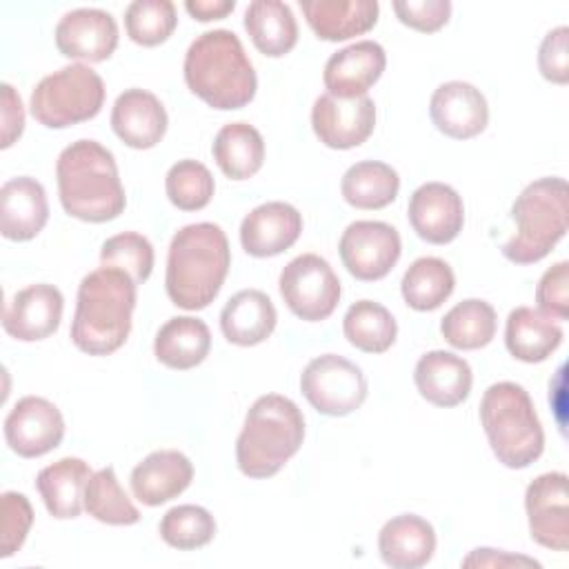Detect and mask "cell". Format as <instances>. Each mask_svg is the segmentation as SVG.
<instances>
[{
    "instance_id": "6da1fadb",
    "label": "cell",
    "mask_w": 569,
    "mask_h": 569,
    "mask_svg": "<svg viewBox=\"0 0 569 569\" xmlns=\"http://www.w3.org/2000/svg\"><path fill=\"white\" fill-rule=\"evenodd\" d=\"M62 209L82 222L116 220L127 204L113 153L96 140H76L56 160Z\"/></svg>"
},
{
    "instance_id": "7a4b0ae2",
    "label": "cell",
    "mask_w": 569,
    "mask_h": 569,
    "mask_svg": "<svg viewBox=\"0 0 569 569\" xmlns=\"http://www.w3.org/2000/svg\"><path fill=\"white\" fill-rule=\"evenodd\" d=\"M138 284L129 273L113 267L89 271L76 296L71 322V342L89 356H109L118 351L131 331Z\"/></svg>"
},
{
    "instance_id": "3957f363",
    "label": "cell",
    "mask_w": 569,
    "mask_h": 569,
    "mask_svg": "<svg viewBox=\"0 0 569 569\" xmlns=\"http://www.w3.org/2000/svg\"><path fill=\"white\" fill-rule=\"evenodd\" d=\"M229 267V240L218 224L196 222L178 229L167 253L169 300L187 311L204 309L220 293Z\"/></svg>"
},
{
    "instance_id": "277c9868",
    "label": "cell",
    "mask_w": 569,
    "mask_h": 569,
    "mask_svg": "<svg viewBox=\"0 0 569 569\" xmlns=\"http://www.w3.org/2000/svg\"><path fill=\"white\" fill-rule=\"evenodd\" d=\"M182 71L189 91L220 111L247 107L258 89L253 64L229 29L200 33L184 53Z\"/></svg>"
},
{
    "instance_id": "5b68a950",
    "label": "cell",
    "mask_w": 569,
    "mask_h": 569,
    "mask_svg": "<svg viewBox=\"0 0 569 569\" xmlns=\"http://www.w3.org/2000/svg\"><path fill=\"white\" fill-rule=\"evenodd\" d=\"M302 440L305 418L298 405L280 393L260 396L236 440L238 469L249 478H271L298 453Z\"/></svg>"
},
{
    "instance_id": "8992f818",
    "label": "cell",
    "mask_w": 569,
    "mask_h": 569,
    "mask_svg": "<svg viewBox=\"0 0 569 569\" xmlns=\"http://www.w3.org/2000/svg\"><path fill=\"white\" fill-rule=\"evenodd\" d=\"M480 422L498 462L525 469L542 456L545 431L522 385L493 382L480 400Z\"/></svg>"
},
{
    "instance_id": "52a82bcc",
    "label": "cell",
    "mask_w": 569,
    "mask_h": 569,
    "mask_svg": "<svg viewBox=\"0 0 569 569\" xmlns=\"http://www.w3.org/2000/svg\"><path fill=\"white\" fill-rule=\"evenodd\" d=\"M511 220L516 233L502 244V256L516 264L540 262L567 233V180L551 176L529 182L511 207Z\"/></svg>"
},
{
    "instance_id": "ba28073f",
    "label": "cell",
    "mask_w": 569,
    "mask_h": 569,
    "mask_svg": "<svg viewBox=\"0 0 569 569\" xmlns=\"http://www.w3.org/2000/svg\"><path fill=\"white\" fill-rule=\"evenodd\" d=\"M104 82L84 62H71L44 76L31 91V116L47 129H64L100 113Z\"/></svg>"
},
{
    "instance_id": "9c48e42d",
    "label": "cell",
    "mask_w": 569,
    "mask_h": 569,
    "mask_svg": "<svg viewBox=\"0 0 569 569\" xmlns=\"http://www.w3.org/2000/svg\"><path fill=\"white\" fill-rule=\"evenodd\" d=\"M300 391L322 416H349L367 398L369 385L362 369L336 353H325L307 362L300 373Z\"/></svg>"
},
{
    "instance_id": "30bf717a",
    "label": "cell",
    "mask_w": 569,
    "mask_h": 569,
    "mask_svg": "<svg viewBox=\"0 0 569 569\" xmlns=\"http://www.w3.org/2000/svg\"><path fill=\"white\" fill-rule=\"evenodd\" d=\"M278 287L289 311L307 322L327 320L342 296L333 267L318 253H302L287 262Z\"/></svg>"
},
{
    "instance_id": "8fae6325",
    "label": "cell",
    "mask_w": 569,
    "mask_h": 569,
    "mask_svg": "<svg viewBox=\"0 0 569 569\" xmlns=\"http://www.w3.org/2000/svg\"><path fill=\"white\" fill-rule=\"evenodd\" d=\"M400 251V233L380 220L351 222L338 242V253L345 269L362 282L385 278L396 267Z\"/></svg>"
},
{
    "instance_id": "7c38bea8",
    "label": "cell",
    "mask_w": 569,
    "mask_h": 569,
    "mask_svg": "<svg viewBox=\"0 0 569 569\" xmlns=\"http://www.w3.org/2000/svg\"><path fill=\"white\" fill-rule=\"evenodd\" d=\"M64 438L60 409L42 396H24L4 418V440L20 458H40Z\"/></svg>"
},
{
    "instance_id": "4fadbf2b",
    "label": "cell",
    "mask_w": 569,
    "mask_h": 569,
    "mask_svg": "<svg viewBox=\"0 0 569 569\" xmlns=\"http://www.w3.org/2000/svg\"><path fill=\"white\" fill-rule=\"evenodd\" d=\"M525 509L531 538L551 551L569 547V500L567 476L549 471L533 478L525 491Z\"/></svg>"
},
{
    "instance_id": "5bb4252c",
    "label": "cell",
    "mask_w": 569,
    "mask_h": 569,
    "mask_svg": "<svg viewBox=\"0 0 569 569\" xmlns=\"http://www.w3.org/2000/svg\"><path fill=\"white\" fill-rule=\"evenodd\" d=\"M311 127L329 149H353L369 140L376 127V104L369 96L342 100L329 93L316 98Z\"/></svg>"
},
{
    "instance_id": "9a60e30c",
    "label": "cell",
    "mask_w": 569,
    "mask_h": 569,
    "mask_svg": "<svg viewBox=\"0 0 569 569\" xmlns=\"http://www.w3.org/2000/svg\"><path fill=\"white\" fill-rule=\"evenodd\" d=\"M56 47L64 58L80 62H102L118 47V24L109 11L80 7L67 11L53 31Z\"/></svg>"
},
{
    "instance_id": "2e32d148",
    "label": "cell",
    "mask_w": 569,
    "mask_h": 569,
    "mask_svg": "<svg viewBox=\"0 0 569 569\" xmlns=\"http://www.w3.org/2000/svg\"><path fill=\"white\" fill-rule=\"evenodd\" d=\"M407 216L418 238L431 244H447L462 231L465 204L453 187L425 182L411 193Z\"/></svg>"
},
{
    "instance_id": "e0dca14e",
    "label": "cell",
    "mask_w": 569,
    "mask_h": 569,
    "mask_svg": "<svg viewBox=\"0 0 569 569\" xmlns=\"http://www.w3.org/2000/svg\"><path fill=\"white\" fill-rule=\"evenodd\" d=\"M64 298L58 287L38 282L20 289L2 313V329L20 342H38L60 327Z\"/></svg>"
},
{
    "instance_id": "ac0fdd59",
    "label": "cell",
    "mask_w": 569,
    "mask_h": 569,
    "mask_svg": "<svg viewBox=\"0 0 569 569\" xmlns=\"http://www.w3.org/2000/svg\"><path fill=\"white\" fill-rule=\"evenodd\" d=\"M429 116L440 133L453 140H469L487 129L489 107L478 87L465 80H449L433 91Z\"/></svg>"
},
{
    "instance_id": "d6986e66",
    "label": "cell",
    "mask_w": 569,
    "mask_h": 569,
    "mask_svg": "<svg viewBox=\"0 0 569 569\" xmlns=\"http://www.w3.org/2000/svg\"><path fill=\"white\" fill-rule=\"evenodd\" d=\"M387 67V53L382 44L373 40H358L338 49L325 64L322 82L329 96L351 100L367 96V91L380 80Z\"/></svg>"
},
{
    "instance_id": "ffe728a7",
    "label": "cell",
    "mask_w": 569,
    "mask_h": 569,
    "mask_svg": "<svg viewBox=\"0 0 569 569\" xmlns=\"http://www.w3.org/2000/svg\"><path fill=\"white\" fill-rule=\"evenodd\" d=\"M302 233L300 211L280 200H271L251 209L240 224V244L253 258H271L289 247Z\"/></svg>"
},
{
    "instance_id": "44dd1931",
    "label": "cell",
    "mask_w": 569,
    "mask_h": 569,
    "mask_svg": "<svg viewBox=\"0 0 569 569\" xmlns=\"http://www.w3.org/2000/svg\"><path fill=\"white\" fill-rule=\"evenodd\" d=\"M167 124L164 104L147 89H127L113 102L111 129L131 149L156 147L164 138Z\"/></svg>"
},
{
    "instance_id": "7402d4cb",
    "label": "cell",
    "mask_w": 569,
    "mask_h": 569,
    "mask_svg": "<svg viewBox=\"0 0 569 569\" xmlns=\"http://www.w3.org/2000/svg\"><path fill=\"white\" fill-rule=\"evenodd\" d=\"M193 480L191 460L178 449L151 451L131 471L133 498L147 507L164 505L178 498Z\"/></svg>"
},
{
    "instance_id": "603a6c76",
    "label": "cell",
    "mask_w": 569,
    "mask_h": 569,
    "mask_svg": "<svg viewBox=\"0 0 569 569\" xmlns=\"http://www.w3.org/2000/svg\"><path fill=\"white\" fill-rule=\"evenodd\" d=\"M49 220L44 187L31 176H18L0 187V233L13 242L33 240Z\"/></svg>"
},
{
    "instance_id": "cb8c5ba5",
    "label": "cell",
    "mask_w": 569,
    "mask_h": 569,
    "mask_svg": "<svg viewBox=\"0 0 569 569\" xmlns=\"http://www.w3.org/2000/svg\"><path fill=\"white\" fill-rule=\"evenodd\" d=\"M413 382L427 402L449 409L467 400L473 385V373L465 358L451 351L433 349L420 356L416 362Z\"/></svg>"
},
{
    "instance_id": "d4e9b609",
    "label": "cell",
    "mask_w": 569,
    "mask_h": 569,
    "mask_svg": "<svg viewBox=\"0 0 569 569\" xmlns=\"http://www.w3.org/2000/svg\"><path fill=\"white\" fill-rule=\"evenodd\" d=\"M378 551L382 562L391 569H420L436 551V531L425 518L400 513L382 525Z\"/></svg>"
},
{
    "instance_id": "484cf974",
    "label": "cell",
    "mask_w": 569,
    "mask_h": 569,
    "mask_svg": "<svg viewBox=\"0 0 569 569\" xmlns=\"http://www.w3.org/2000/svg\"><path fill=\"white\" fill-rule=\"evenodd\" d=\"M300 9L311 31L327 42L367 33L380 13L376 0H300Z\"/></svg>"
},
{
    "instance_id": "4316f807",
    "label": "cell",
    "mask_w": 569,
    "mask_h": 569,
    "mask_svg": "<svg viewBox=\"0 0 569 569\" xmlns=\"http://www.w3.org/2000/svg\"><path fill=\"white\" fill-rule=\"evenodd\" d=\"M278 322L271 298L260 289H242L233 293L220 311L222 336L238 347L264 342Z\"/></svg>"
},
{
    "instance_id": "83f0119b",
    "label": "cell",
    "mask_w": 569,
    "mask_h": 569,
    "mask_svg": "<svg viewBox=\"0 0 569 569\" xmlns=\"http://www.w3.org/2000/svg\"><path fill=\"white\" fill-rule=\"evenodd\" d=\"M91 469L82 458H60L36 476V489L49 511L58 520L78 518L84 509V487Z\"/></svg>"
},
{
    "instance_id": "f1b7e54d",
    "label": "cell",
    "mask_w": 569,
    "mask_h": 569,
    "mask_svg": "<svg viewBox=\"0 0 569 569\" xmlns=\"http://www.w3.org/2000/svg\"><path fill=\"white\" fill-rule=\"evenodd\" d=\"M211 349V331L204 320L193 316L169 318L156 333L153 353L160 365L187 371L198 367Z\"/></svg>"
},
{
    "instance_id": "f546056e",
    "label": "cell",
    "mask_w": 569,
    "mask_h": 569,
    "mask_svg": "<svg viewBox=\"0 0 569 569\" xmlns=\"http://www.w3.org/2000/svg\"><path fill=\"white\" fill-rule=\"evenodd\" d=\"M562 342V327L533 307H516L505 327L507 351L522 362L547 360Z\"/></svg>"
},
{
    "instance_id": "4dcf8cb0",
    "label": "cell",
    "mask_w": 569,
    "mask_h": 569,
    "mask_svg": "<svg viewBox=\"0 0 569 569\" xmlns=\"http://www.w3.org/2000/svg\"><path fill=\"white\" fill-rule=\"evenodd\" d=\"M244 29L253 47L269 58L287 56L298 42L293 11L280 0H253L244 11Z\"/></svg>"
},
{
    "instance_id": "1f68e13d",
    "label": "cell",
    "mask_w": 569,
    "mask_h": 569,
    "mask_svg": "<svg viewBox=\"0 0 569 569\" xmlns=\"http://www.w3.org/2000/svg\"><path fill=\"white\" fill-rule=\"evenodd\" d=\"M211 153L227 178L247 180L256 176L264 162V140L253 124L229 122L216 133Z\"/></svg>"
},
{
    "instance_id": "d6a6232c",
    "label": "cell",
    "mask_w": 569,
    "mask_h": 569,
    "mask_svg": "<svg viewBox=\"0 0 569 569\" xmlns=\"http://www.w3.org/2000/svg\"><path fill=\"white\" fill-rule=\"evenodd\" d=\"M400 191L398 171L380 160H362L351 164L342 180L340 193L347 204L365 211L389 207Z\"/></svg>"
},
{
    "instance_id": "836d02e7",
    "label": "cell",
    "mask_w": 569,
    "mask_h": 569,
    "mask_svg": "<svg viewBox=\"0 0 569 569\" xmlns=\"http://www.w3.org/2000/svg\"><path fill=\"white\" fill-rule=\"evenodd\" d=\"M453 269L436 256H422L413 260L400 282L402 300L416 311L438 309L453 293Z\"/></svg>"
},
{
    "instance_id": "e575fe53",
    "label": "cell",
    "mask_w": 569,
    "mask_h": 569,
    "mask_svg": "<svg viewBox=\"0 0 569 569\" xmlns=\"http://www.w3.org/2000/svg\"><path fill=\"white\" fill-rule=\"evenodd\" d=\"M498 318L496 309L480 298H467L451 307L440 320L442 338L462 351L487 347L496 336Z\"/></svg>"
},
{
    "instance_id": "d590c367",
    "label": "cell",
    "mask_w": 569,
    "mask_h": 569,
    "mask_svg": "<svg viewBox=\"0 0 569 569\" xmlns=\"http://www.w3.org/2000/svg\"><path fill=\"white\" fill-rule=\"evenodd\" d=\"M342 333L349 345L365 353H385L396 342L398 325L385 305L358 300L342 318Z\"/></svg>"
},
{
    "instance_id": "8d00e7d4",
    "label": "cell",
    "mask_w": 569,
    "mask_h": 569,
    "mask_svg": "<svg viewBox=\"0 0 569 569\" xmlns=\"http://www.w3.org/2000/svg\"><path fill=\"white\" fill-rule=\"evenodd\" d=\"M84 509L98 522L113 527H127L140 520V511L120 487L113 467H102L91 473L84 487Z\"/></svg>"
},
{
    "instance_id": "74e56055",
    "label": "cell",
    "mask_w": 569,
    "mask_h": 569,
    "mask_svg": "<svg viewBox=\"0 0 569 569\" xmlns=\"http://www.w3.org/2000/svg\"><path fill=\"white\" fill-rule=\"evenodd\" d=\"M158 531L169 547L191 551L213 540L216 518L200 505H178L162 516Z\"/></svg>"
},
{
    "instance_id": "f35d334b",
    "label": "cell",
    "mask_w": 569,
    "mask_h": 569,
    "mask_svg": "<svg viewBox=\"0 0 569 569\" xmlns=\"http://www.w3.org/2000/svg\"><path fill=\"white\" fill-rule=\"evenodd\" d=\"M176 24L178 13L171 0H136L124 9L127 36L140 47L162 44Z\"/></svg>"
},
{
    "instance_id": "ab89813d",
    "label": "cell",
    "mask_w": 569,
    "mask_h": 569,
    "mask_svg": "<svg viewBox=\"0 0 569 569\" xmlns=\"http://www.w3.org/2000/svg\"><path fill=\"white\" fill-rule=\"evenodd\" d=\"M164 191L180 211H198L211 202L216 182L211 171L198 160H178L164 178Z\"/></svg>"
},
{
    "instance_id": "60d3db41",
    "label": "cell",
    "mask_w": 569,
    "mask_h": 569,
    "mask_svg": "<svg viewBox=\"0 0 569 569\" xmlns=\"http://www.w3.org/2000/svg\"><path fill=\"white\" fill-rule=\"evenodd\" d=\"M153 244L136 231H122L102 242L100 267H113L131 276L136 284H142L153 271Z\"/></svg>"
},
{
    "instance_id": "b9f144b4",
    "label": "cell",
    "mask_w": 569,
    "mask_h": 569,
    "mask_svg": "<svg viewBox=\"0 0 569 569\" xmlns=\"http://www.w3.org/2000/svg\"><path fill=\"white\" fill-rule=\"evenodd\" d=\"M2 525H0V558L13 556L27 540V533L33 525V509L24 493L4 491L0 496Z\"/></svg>"
},
{
    "instance_id": "7bdbcfd3",
    "label": "cell",
    "mask_w": 569,
    "mask_h": 569,
    "mask_svg": "<svg viewBox=\"0 0 569 569\" xmlns=\"http://www.w3.org/2000/svg\"><path fill=\"white\" fill-rule=\"evenodd\" d=\"M538 311L551 320L569 318V262L560 260L549 267L536 287Z\"/></svg>"
},
{
    "instance_id": "ee69618b",
    "label": "cell",
    "mask_w": 569,
    "mask_h": 569,
    "mask_svg": "<svg viewBox=\"0 0 569 569\" xmlns=\"http://www.w3.org/2000/svg\"><path fill=\"white\" fill-rule=\"evenodd\" d=\"M391 7L402 24L422 33L442 29L451 16L449 0H396Z\"/></svg>"
},
{
    "instance_id": "f6af8a7d",
    "label": "cell",
    "mask_w": 569,
    "mask_h": 569,
    "mask_svg": "<svg viewBox=\"0 0 569 569\" xmlns=\"http://www.w3.org/2000/svg\"><path fill=\"white\" fill-rule=\"evenodd\" d=\"M538 69L545 80L556 84L569 82V29H551L538 49Z\"/></svg>"
},
{
    "instance_id": "bcb514c9",
    "label": "cell",
    "mask_w": 569,
    "mask_h": 569,
    "mask_svg": "<svg viewBox=\"0 0 569 569\" xmlns=\"http://www.w3.org/2000/svg\"><path fill=\"white\" fill-rule=\"evenodd\" d=\"M0 147L9 149L24 131V107L20 93L9 82H2L0 87Z\"/></svg>"
},
{
    "instance_id": "7dc6e473",
    "label": "cell",
    "mask_w": 569,
    "mask_h": 569,
    "mask_svg": "<svg viewBox=\"0 0 569 569\" xmlns=\"http://www.w3.org/2000/svg\"><path fill=\"white\" fill-rule=\"evenodd\" d=\"M465 567H540L538 560L533 558H525V556H511L502 549H489V547H480L473 549L465 560Z\"/></svg>"
},
{
    "instance_id": "c3c4849f",
    "label": "cell",
    "mask_w": 569,
    "mask_h": 569,
    "mask_svg": "<svg viewBox=\"0 0 569 569\" xmlns=\"http://www.w3.org/2000/svg\"><path fill=\"white\" fill-rule=\"evenodd\" d=\"M184 9L200 22L220 20L236 9V0H187Z\"/></svg>"
}]
</instances>
